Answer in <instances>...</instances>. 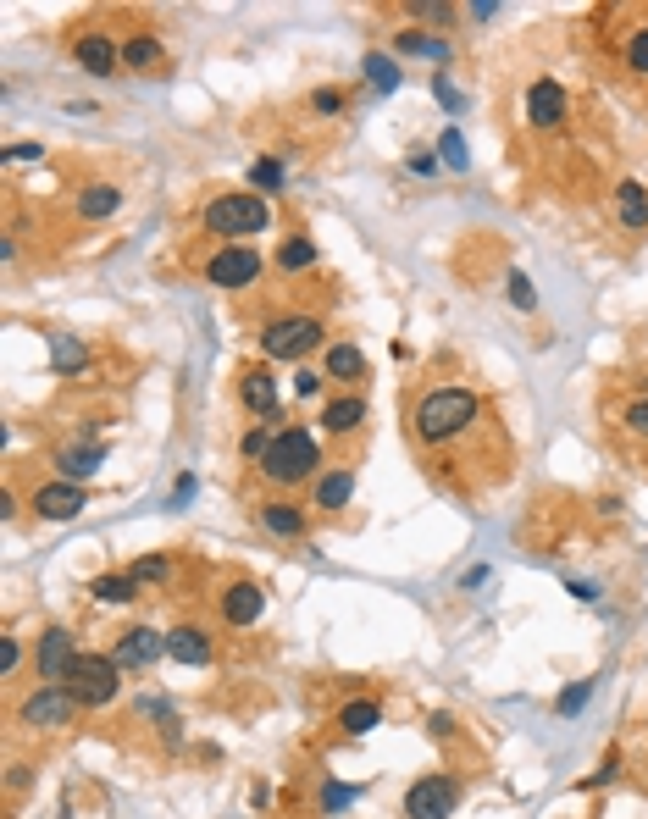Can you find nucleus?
<instances>
[{
  "label": "nucleus",
  "mask_w": 648,
  "mask_h": 819,
  "mask_svg": "<svg viewBox=\"0 0 648 819\" xmlns=\"http://www.w3.org/2000/svg\"><path fill=\"white\" fill-rule=\"evenodd\" d=\"M477 416H482V404H477L471 388H432L427 399L416 404V438L449 443V438H460Z\"/></svg>",
  "instance_id": "1"
},
{
  "label": "nucleus",
  "mask_w": 648,
  "mask_h": 819,
  "mask_svg": "<svg viewBox=\"0 0 648 819\" xmlns=\"http://www.w3.org/2000/svg\"><path fill=\"white\" fill-rule=\"evenodd\" d=\"M316 465H322V449H316V438H311L305 427H288V432H277V438H272V449H266L261 471L272 476L277 487H294V482H305V476H316Z\"/></svg>",
  "instance_id": "2"
},
{
  "label": "nucleus",
  "mask_w": 648,
  "mask_h": 819,
  "mask_svg": "<svg viewBox=\"0 0 648 819\" xmlns=\"http://www.w3.org/2000/svg\"><path fill=\"white\" fill-rule=\"evenodd\" d=\"M61 687L78 698V709H106V703L117 698V687H122V665L106 659V653H78Z\"/></svg>",
  "instance_id": "3"
},
{
  "label": "nucleus",
  "mask_w": 648,
  "mask_h": 819,
  "mask_svg": "<svg viewBox=\"0 0 648 819\" xmlns=\"http://www.w3.org/2000/svg\"><path fill=\"white\" fill-rule=\"evenodd\" d=\"M266 222H272V205H266L261 194H216V200L205 205V227H211L216 238L266 233Z\"/></svg>",
  "instance_id": "4"
},
{
  "label": "nucleus",
  "mask_w": 648,
  "mask_h": 819,
  "mask_svg": "<svg viewBox=\"0 0 648 819\" xmlns=\"http://www.w3.org/2000/svg\"><path fill=\"white\" fill-rule=\"evenodd\" d=\"M316 344H322V321L316 316H283L261 333V349L272 360H305Z\"/></svg>",
  "instance_id": "5"
},
{
  "label": "nucleus",
  "mask_w": 648,
  "mask_h": 819,
  "mask_svg": "<svg viewBox=\"0 0 648 819\" xmlns=\"http://www.w3.org/2000/svg\"><path fill=\"white\" fill-rule=\"evenodd\" d=\"M460 803V781L455 775H421L405 792V819H449Z\"/></svg>",
  "instance_id": "6"
},
{
  "label": "nucleus",
  "mask_w": 648,
  "mask_h": 819,
  "mask_svg": "<svg viewBox=\"0 0 648 819\" xmlns=\"http://www.w3.org/2000/svg\"><path fill=\"white\" fill-rule=\"evenodd\" d=\"M72 714H78V698L67 687H39L23 703V725H39V731H61V725H72Z\"/></svg>",
  "instance_id": "7"
},
{
  "label": "nucleus",
  "mask_w": 648,
  "mask_h": 819,
  "mask_svg": "<svg viewBox=\"0 0 648 819\" xmlns=\"http://www.w3.org/2000/svg\"><path fill=\"white\" fill-rule=\"evenodd\" d=\"M205 277H211L216 288H250L255 277H261V255H255L250 244H228V250H216V255H211Z\"/></svg>",
  "instance_id": "8"
},
{
  "label": "nucleus",
  "mask_w": 648,
  "mask_h": 819,
  "mask_svg": "<svg viewBox=\"0 0 648 819\" xmlns=\"http://www.w3.org/2000/svg\"><path fill=\"white\" fill-rule=\"evenodd\" d=\"M161 653H167V637H156L150 626H133L117 637V648H111V659H117L122 670H144V665H156Z\"/></svg>",
  "instance_id": "9"
},
{
  "label": "nucleus",
  "mask_w": 648,
  "mask_h": 819,
  "mask_svg": "<svg viewBox=\"0 0 648 819\" xmlns=\"http://www.w3.org/2000/svg\"><path fill=\"white\" fill-rule=\"evenodd\" d=\"M89 504V493H84V482H45L34 493V510L45 515V521H72V515Z\"/></svg>",
  "instance_id": "10"
},
{
  "label": "nucleus",
  "mask_w": 648,
  "mask_h": 819,
  "mask_svg": "<svg viewBox=\"0 0 648 819\" xmlns=\"http://www.w3.org/2000/svg\"><path fill=\"white\" fill-rule=\"evenodd\" d=\"M72 659H78V642H72V631L50 626L45 637H39V676L61 687V681H67V670H72Z\"/></svg>",
  "instance_id": "11"
},
{
  "label": "nucleus",
  "mask_w": 648,
  "mask_h": 819,
  "mask_svg": "<svg viewBox=\"0 0 648 819\" xmlns=\"http://www.w3.org/2000/svg\"><path fill=\"white\" fill-rule=\"evenodd\" d=\"M72 61H78L89 78H111V72L122 67V45H111L106 34H84L78 45H72Z\"/></svg>",
  "instance_id": "12"
},
{
  "label": "nucleus",
  "mask_w": 648,
  "mask_h": 819,
  "mask_svg": "<svg viewBox=\"0 0 648 819\" xmlns=\"http://www.w3.org/2000/svg\"><path fill=\"white\" fill-rule=\"evenodd\" d=\"M222 615H228V626H255L266 615V593L255 582H233L222 593Z\"/></svg>",
  "instance_id": "13"
},
{
  "label": "nucleus",
  "mask_w": 648,
  "mask_h": 819,
  "mask_svg": "<svg viewBox=\"0 0 648 819\" xmlns=\"http://www.w3.org/2000/svg\"><path fill=\"white\" fill-rule=\"evenodd\" d=\"M565 106H571V100H565V89L554 84V78H538V84L527 89V117L538 122V128H554V122L565 117Z\"/></svg>",
  "instance_id": "14"
},
{
  "label": "nucleus",
  "mask_w": 648,
  "mask_h": 819,
  "mask_svg": "<svg viewBox=\"0 0 648 819\" xmlns=\"http://www.w3.org/2000/svg\"><path fill=\"white\" fill-rule=\"evenodd\" d=\"M167 653L172 659H178V665H194V670H205L216 659V648H211V637H205L200 626H178L167 637Z\"/></svg>",
  "instance_id": "15"
},
{
  "label": "nucleus",
  "mask_w": 648,
  "mask_h": 819,
  "mask_svg": "<svg viewBox=\"0 0 648 819\" xmlns=\"http://www.w3.org/2000/svg\"><path fill=\"white\" fill-rule=\"evenodd\" d=\"M56 465H61V482H89L106 465V449L100 443H72V449L56 454Z\"/></svg>",
  "instance_id": "16"
},
{
  "label": "nucleus",
  "mask_w": 648,
  "mask_h": 819,
  "mask_svg": "<svg viewBox=\"0 0 648 819\" xmlns=\"http://www.w3.org/2000/svg\"><path fill=\"white\" fill-rule=\"evenodd\" d=\"M244 410H255V416H266L272 421L277 416V382H272V371H244Z\"/></svg>",
  "instance_id": "17"
},
{
  "label": "nucleus",
  "mask_w": 648,
  "mask_h": 819,
  "mask_svg": "<svg viewBox=\"0 0 648 819\" xmlns=\"http://www.w3.org/2000/svg\"><path fill=\"white\" fill-rule=\"evenodd\" d=\"M615 211H621V227L643 233V227H648V189H643V183H632V178H626L621 189H615Z\"/></svg>",
  "instance_id": "18"
},
{
  "label": "nucleus",
  "mask_w": 648,
  "mask_h": 819,
  "mask_svg": "<svg viewBox=\"0 0 648 819\" xmlns=\"http://www.w3.org/2000/svg\"><path fill=\"white\" fill-rule=\"evenodd\" d=\"M117 205H122V189H111V183H89V189H78V216H89V222L117 216Z\"/></svg>",
  "instance_id": "19"
},
{
  "label": "nucleus",
  "mask_w": 648,
  "mask_h": 819,
  "mask_svg": "<svg viewBox=\"0 0 648 819\" xmlns=\"http://www.w3.org/2000/svg\"><path fill=\"white\" fill-rule=\"evenodd\" d=\"M122 67H133V72H161L167 67V50H161V39H128L122 45Z\"/></svg>",
  "instance_id": "20"
},
{
  "label": "nucleus",
  "mask_w": 648,
  "mask_h": 819,
  "mask_svg": "<svg viewBox=\"0 0 648 819\" xmlns=\"http://www.w3.org/2000/svg\"><path fill=\"white\" fill-rule=\"evenodd\" d=\"M261 526L272 537H300L305 515H300V504H261Z\"/></svg>",
  "instance_id": "21"
},
{
  "label": "nucleus",
  "mask_w": 648,
  "mask_h": 819,
  "mask_svg": "<svg viewBox=\"0 0 648 819\" xmlns=\"http://www.w3.org/2000/svg\"><path fill=\"white\" fill-rule=\"evenodd\" d=\"M349 499H355V476L349 471H333L316 482V510H344Z\"/></svg>",
  "instance_id": "22"
},
{
  "label": "nucleus",
  "mask_w": 648,
  "mask_h": 819,
  "mask_svg": "<svg viewBox=\"0 0 648 819\" xmlns=\"http://www.w3.org/2000/svg\"><path fill=\"white\" fill-rule=\"evenodd\" d=\"M360 371H366V355H360L355 344H333V349H327V377H333V382H355Z\"/></svg>",
  "instance_id": "23"
},
{
  "label": "nucleus",
  "mask_w": 648,
  "mask_h": 819,
  "mask_svg": "<svg viewBox=\"0 0 648 819\" xmlns=\"http://www.w3.org/2000/svg\"><path fill=\"white\" fill-rule=\"evenodd\" d=\"M377 720H383V709H377L372 698H355V703H344V714H338V725H344L349 736H366V731H377Z\"/></svg>",
  "instance_id": "24"
},
{
  "label": "nucleus",
  "mask_w": 648,
  "mask_h": 819,
  "mask_svg": "<svg viewBox=\"0 0 648 819\" xmlns=\"http://www.w3.org/2000/svg\"><path fill=\"white\" fill-rule=\"evenodd\" d=\"M360 421H366V404H360V399H333L322 410V427L327 432H355Z\"/></svg>",
  "instance_id": "25"
},
{
  "label": "nucleus",
  "mask_w": 648,
  "mask_h": 819,
  "mask_svg": "<svg viewBox=\"0 0 648 819\" xmlns=\"http://www.w3.org/2000/svg\"><path fill=\"white\" fill-rule=\"evenodd\" d=\"M399 78H405V72L394 67V56H383V50H372V56H366V84H372L377 95H394Z\"/></svg>",
  "instance_id": "26"
},
{
  "label": "nucleus",
  "mask_w": 648,
  "mask_h": 819,
  "mask_svg": "<svg viewBox=\"0 0 648 819\" xmlns=\"http://www.w3.org/2000/svg\"><path fill=\"white\" fill-rule=\"evenodd\" d=\"M399 56H427V61H455V50H449V39H427V34H399Z\"/></svg>",
  "instance_id": "27"
},
{
  "label": "nucleus",
  "mask_w": 648,
  "mask_h": 819,
  "mask_svg": "<svg viewBox=\"0 0 648 819\" xmlns=\"http://www.w3.org/2000/svg\"><path fill=\"white\" fill-rule=\"evenodd\" d=\"M133 587H139L133 576H95V582H89V593H95L100 604H128Z\"/></svg>",
  "instance_id": "28"
},
{
  "label": "nucleus",
  "mask_w": 648,
  "mask_h": 819,
  "mask_svg": "<svg viewBox=\"0 0 648 819\" xmlns=\"http://www.w3.org/2000/svg\"><path fill=\"white\" fill-rule=\"evenodd\" d=\"M311 261H316V244L305 233H294L283 250H277V266H283V272H300V266H311Z\"/></svg>",
  "instance_id": "29"
},
{
  "label": "nucleus",
  "mask_w": 648,
  "mask_h": 819,
  "mask_svg": "<svg viewBox=\"0 0 648 819\" xmlns=\"http://www.w3.org/2000/svg\"><path fill=\"white\" fill-rule=\"evenodd\" d=\"M128 576H133V582H167V576H172V559L167 554H144Z\"/></svg>",
  "instance_id": "30"
},
{
  "label": "nucleus",
  "mask_w": 648,
  "mask_h": 819,
  "mask_svg": "<svg viewBox=\"0 0 648 819\" xmlns=\"http://www.w3.org/2000/svg\"><path fill=\"white\" fill-rule=\"evenodd\" d=\"M438 150H444V167H455V172H466V167H471V155H466V139H460L455 128H449L444 139H438Z\"/></svg>",
  "instance_id": "31"
},
{
  "label": "nucleus",
  "mask_w": 648,
  "mask_h": 819,
  "mask_svg": "<svg viewBox=\"0 0 648 819\" xmlns=\"http://www.w3.org/2000/svg\"><path fill=\"white\" fill-rule=\"evenodd\" d=\"M510 305H516V310H532V305H538V288H532L527 272H510Z\"/></svg>",
  "instance_id": "32"
},
{
  "label": "nucleus",
  "mask_w": 648,
  "mask_h": 819,
  "mask_svg": "<svg viewBox=\"0 0 648 819\" xmlns=\"http://www.w3.org/2000/svg\"><path fill=\"white\" fill-rule=\"evenodd\" d=\"M626 67H632V72H643V78H648V28H637V34L626 39Z\"/></svg>",
  "instance_id": "33"
},
{
  "label": "nucleus",
  "mask_w": 648,
  "mask_h": 819,
  "mask_svg": "<svg viewBox=\"0 0 648 819\" xmlns=\"http://www.w3.org/2000/svg\"><path fill=\"white\" fill-rule=\"evenodd\" d=\"M250 183H255V189H277V183H283V161H272V155H266V161H255Z\"/></svg>",
  "instance_id": "34"
},
{
  "label": "nucleus",
  "mask_w": 648,
  "mask_h": 819,
  "mask_svg": "<svg viewBox=\"0 0 648 819\" xmlns=\"http://www.w3.org/2000/svg\"><path fill=\"white\" fill-rule=\"evenodd\" d=\"M50 344H56V366H61V371H72V366H78V360H84V349L72 344L67 333H50Z\"/></svg>",
  "instance_id": "35"
},
{
  "label": "nucleus",
  "mask_w": 648,
  "mask_h": 819,
  "mask_svg": "<svg viewBox=\"0 0 648 819\" xmlns=\"http://www.w3.org/2000/svg\"><path fill=\"white\" fill-rule=\"evenodd\" d=\"M322 382H327V371H311V366L294 371V393H300V399H316V393H322Z\"/></svg>",
  "instance_id": "36"
},
{
  "label": "nucleus",
  "mask_w": 648,
  "mask_h": 819,
  "mask_svg": "<svg viewBox=\"0 0 648 819\" xmlns=\"http://www.w3.org/2000/svg\"><path fill=\"white\" fill-rule=\"evenodd\" d=\"M272 438H277V432H261V427H255V432H244V443H239V449H244V460H266Z\"/></svg>",
  "instance_id": "37"
},
{
  "label": "nucleus",
  "mask_w": 648,
  "mask_h": 819,
  "mask_svg": "<svg viewBox=\"0 0 648 819\" xmlns=\"http://www.w3.org/2000/svg\"><path fill=\"white\" fill-rule=\"evenodd\" d=\"M344 803H355V786H327V792H322V808H327V814H338V808H344Z\"/></svg>",
  "instance_id": "38"
},
{
  "label": "nucleus",
  "mask_w": 648,
  "mask_h": 819,
  "mask_svg": "<svg viewBox=\"0 0 648 819\" xmlns=\"http://www.w3.org/2000/svg\"><path fill=\"white\" fill-rule=\"evenodd\" d=\"M17 665H23V648H17V637H6L0 642V676H12Z\"/></svg>",
  "instance_id": "39"
},
{
  "label": "nucleus",
  "mask_w": 648,
  "mask_h": 819,
  "mask_svg": "<svg viewBox=\"0 0 648 819\" xmlns=\"http://www.w3.org/2000/svg\"><path fill=\"white\" fill-rule=\"evenodd\" d=\"M588 681H576V687L571 692H560V714H576V709H582V703H588Z\"/></svg>",
  "instance_id": "40"
},
{
  "label": "nucleus",
  "mask_w": 648,
  "mask_h": 819,
  "mask_svg": "<svg viewBox=\"0 0 648 819\" xmlns=\"http://www.w3.org/2000/svg\"><path fill=\"white\" fill-rule=\"evenodd\" d=\"M311 106L322 111V117H333V111H344V95H338V89H316V95H311Z\"/></svg>",
  "instance_id": "41"
},
{
  "label": "nucleus",
  "mask_w": 648,
  "mask_h": 819,
  "mask_svg": "<svg viewBox=\"0 0 648 819\" xmlns=\"http://www.w3.org/2000/svg\"><path fill=\"white\" fill-rule=\"evenodd\" d=\"M626 427H632V432H643V438H648V399H637L632 410H626Z\"/></svg>",
  "instance_id": "42"
},
{
  "label": "nucleus",
  "mask_w": 648,
  "mask_h": 819,
  "mask_svg": "<svg viewBox=\"0 0 648 819\" xmlns=\"http://www.w3.org/2000/svg\"><path fill=\"white\" fill-rule=\"evenodd\" d=\"M615 775H621V759H604L599 775H588V786H604V781H615Z\"/></svg>",
  "instance_id": "43"
},
{
  "label": "nucleus",
  "mask_w": 648,
  "mask_h": 819,
  "mask_svg": "<svg viewBox=\"0 0 648 819\" xmlns=\"http://www.w3.org/2000/svg\"><path fill=\"white\" fill-rule=\"evenodd\" d=\"M39 155H45L39 144H12V150H6V161H39Z\"/></svg>",
  "instance_id": "44"
},
{
  "label": "nucleus",
  "mask_w": 648,
  "mask_h": 819,
  "mask_svg": "<svg viewBox=\"0 0 648 819\" xmlns=\"http://www.w3.org/2000/svg\"><path fill=\"white\" fill-rule=\"evenodd\" d=\"M427 731H432V736H449V731H455V720H449V714H432Z\"/></svg>",
  "instance_id": "45"
}]
</instances>
